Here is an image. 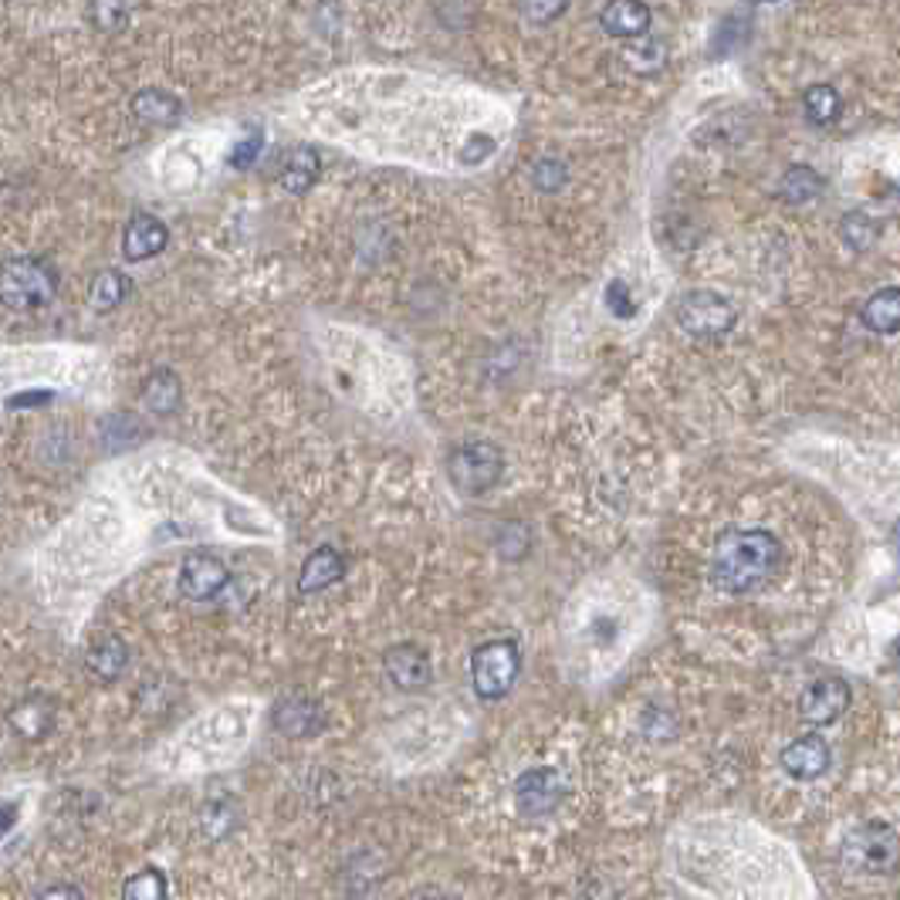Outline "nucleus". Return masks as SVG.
I'll return each mask as SVG.
<instances>
[{
    "label": "nucleus",
    "instance_id": "5701e85b",
    "mask_svg": "<svg viewBox=\"0 0 900 900\" xmlns=\"http://www.w3.org/2000/svg\"><path fill=\"white\" fill-rule=\"evenodd\" d=\"M819 190H822V180L809 166H792L779 183V193L789 203H809L813 197H819Z\"/></svg>",
    "mask_w": 900,
    "mask_h": 900
},
{
    "label": "nucleus",
    "instance_id": "aec40b11",
    "mask_svg": "<svg viewBox=\"0 0 900 900\" xmlns=\"http://www.w3.org/2000/svg\"><path fill=\"white\" fill-rule=\"evenodd\" d=\"M126 661H129V653H126L122 640H116V637H106L88 650V671L102 680H116L126 671Z\"/></svg>",
    "mask_w": 900,
    "mask_h": 900
},
{
    "label": "nucleus",
    "instance_id": "a211bd4d",
    "mask_svg": "<svg viewBox=\"0 0 900 900\" xmlns=\"http://www.w3.org/2000/svg\"><path fill=\"white\" fill-rule=\"evenodd\" d=\"M863 322L877 335L900 332V288H880L871 295V301L863 305Z\"/></svg>",
    "mask_w": 900,
    "mask_h": 900
},
{
    "label": "nucleus",
    "instance_id": "473e14b6",
    "mask_svg": "<svg viewBox=\"0 0 900 900\" xmlns=\"http://www.w3.org/2000/svg\"><path fill=\"white\" fill-rule=\"evenodd\" d=\"M566 166L559 163V159H542L538 166H535V183H538V190H545V193H556L562 183H566Z\"/></svg>",
    "mask_w": 900,
    "mask_h": 900
},
{
    "label": "nucleus",
    "instance_id": "4be33fe9",
    "mask_svg": "<svg viewBox=\"0 0 900 900\" xmlns=\"http://www.w3.org/2000/svg\"><path fill=\"white\" fill-rule=\"evenodd\" d=\"M803 109H806L809 122L829 126V122H833V119L840 116L843 102H840V95H837L833 85H813V88H806V95H803Z\"/></svg>",
    "mask_w": 900,
    "mask_h": 900
},
{
    "label": "nucleus",
    "instance_id": "7ed1b4c3",
    "mask_svg": "<svg viewBox=\"0 0 900 900\" xmlns=\"http://www.w3.org/2000/svg\"><path fill=\"white\" fill-rule=\"evenodd\" d=\"M501 467H505V458L501 450L492 443V440H467L461 443L454 454H450V481H454V488L464 492V495H481L498 484L501 477Z\"/></svg>",
    "mask_w": 900,
    "mask_h": 900
},
{
    "label": "nucleus",
    "instance_id": "72a5a7b5",
    "mask_svg": "<svg viewBox=\"0 0 900 900\" xmlns=\"http://www.w3.org/2000/svg\"><path fill=\"white\" fill-rule=\"evenodd\" d=\"M569 8V0H525V14L532 24H548L556 21Z\"/></svg>",
    "mask_w": 900,
    "mask_h": 900
},
{
    "label": "nucleus",
    "instance_id": "4c0bfd02",
    "mask_svg": "<svg viewBox=\"0 0 900 900\" xmlns=\"http://www.w3.org/2000/svg\"><path fill=\"white\" fill-rule=\"evenodd\" d=\"M761 4H775V0H761Z\"/></svg>",
    "mask_w": 900,
    "mask_h": 900
},
{
    "label": "nucleus",
    "instance_id": "423d86ee",
    "mask_svg": "<svg viewBox=\"0 0 900 900\" xmlns=\"http://www.w3.org/2000/svg\"><path fill=\"white\" fill-rule=\"evenodd\" d=\"M0 288L11 308H42L55 298V271L42 258H14L4 264Z\"/></svg>",
    "mask_w": 900,
    "mask_h": 900
},
{
    "label": "nucleus",
    "instance_id": "7c9ffc66",
    "mask_svg": "<svg viewBox=\"0 0 900 900\" xmlns=\"http://www.w3.org/2000/svg\"><path fill=\"white\" fill-rule=\"evenodd\" d=\"M606 308L613 311L616 319H630V316H633V311H637V301H633L627 282H609V288H606Z\"/></svg>",
    "mask_w": 900,
    "mask_h": 900
},
{
    "label": "nucleus",
    "instance_id": "f8f14e48",
    "mask_svg": "<svg viewBox=\"0 0 900 900\" xmlns=\"http://www.w3.org/2000/svg\"><path fill=\"white\" fill-rule=\"evenodd\" d=\"M833 755H829V745L819 738V735H806V738H795L785 751H782V769L800 779V782H809V779H819Z\"/></svg>",
    "mask_w": 900,
    "mask_h": 900
},
{
    "label": "nucleus",
    "instance_id": "0eeeda50",
    "mask_svg": "<svg viewBox=\"0 0 900 900\" xmlns=\"http://www.w3.org/2000/svg\"><path fill=\"white\" fill-rule=\"evenodd\" d=\"M562 795H566V782L556 769H529L514 782V803L532 819L548 816L562 803Z\"/></svg>",
    "mask_w": 900,
    "mask_h": 900
},
{
    "label": "nucleus",
    "instance_id": "f03ea898",
    "mask_svg": "<svg viewBox=\"0 0 900 900\" xmlns=\"http://www.w3.org/2000/svg\"><path fill=\"white\" fill-rule=\"evenodd\" d=\"M518 667H522V650H518L514 640H488L481 643L474 653H471V680H474V690L481 698L488 701H498L505 698L514 677H518Z\"/></svg>",
    "mask_w": 900,
    "mask_h": 900
},
{
    "label": "nucleus",
    "instance_id": "9b49d317",
    "mask_svg": "<svg viewBox=\"0 0 900 900\" xmlns=\"http://www.w3.org/2000/svg\"><path fill=\"white\" fill-rule=\"evenodd\" d=\"M169 245V230L153 214H135L122 234V254L129 261H150Z\"/></svg>",
    "mask_w": 900,
    "mask_h": 900
},
{
    "label": "nucleus",
    "instance_id": "f704fd0d",
    "mask_svg": "<svg viewBox=\"0 0 900 900\" xmlns=\"http://www.w3.org/2000/svg\"><path fill=\"white\" fill-rule=\"evenodd\" d=\"M492 153H495V140H492V135H481L477 132V135H471V143L461 150V159L464 163H481L484 156H492Z\"/></svg>",
    "mask_w": 900,
    "mask_h": 900
},
{
    "label": "nucleus",
    "instance_id": "4468645a",
    "mask_svg": "<svg viewBox=\"0 0 900 900\" xmlns=\"http://www.w3.org/2000/svg\"><path fill=\"white\" fill-rule=\"evenodd\" d=\"M600 24L613 38H640L650 27V11L640 0H609L600 14Z\"/></svg>",
    "mask_w": 900,
    "mask_h": 900
},
{
    "label": "nucleus",
    "instance_id": "a878e982",
    "mask_svg": "<svg viewBox=\"0 0 900 900\" xmlns=\"http://www.w3.org/2000/svg\"><path fill=\"white\" fill-rule=\"evenodd\" d=\"M237 822V813L230 803H214V806H206L203 813V833L206 837H227L230 829Z\"/></svg>",
    "mask_w": 900,
    "mask_h": 900
},
{
    "label": "nucleus",
    "instance_id": "6e6552de",
    "mask_svg": "<svg viewBox=\"0 0 900 900\" xmlns=\"http://www.w3.org/2000/svg\"><path fill=\"white\" fill-rule=\"evenodd\" d=\"M846 708H850V684L840 677L813 680L800 698V714L809 724H833Z\"/></svg>",
    "mask_w": 900,
    "mask_h": 900
},
{
    "label": "nucleus",
    "instance_id": "6ab92c4d",
    "mask_svg": "<svg viewBox=\"0 0 900 900\" xmlns=\"http://www.w3.org/2000/svg\"><path fill=\"white\" fill-rule=\"evenodd\" d=\"M319 173H322L319 153L308 150V146H301V150H295V153L285 159V166H282V187H285L288 193H308L311 187H316Z\"/></svg>",
    "mask_w": 900,
    "mask_h": 900
},
{
    "label": "nucleus",
    "instance_id": "39448f33",
    "mask_svg": "<svg viewBox=\"0 0 900 900\" xmlns=\"http://www.w3.org/2000/svg\"><path fill=\"white\" fill-rule=\"evenodd\" d=\"M843 860L863 874H887L897 863V833L887 822H863L846 833Z\"/></svg>",
    "mask_w": 900,
    "mask_h": 900
},
{
    "label": "nucleus",
    "instance_id": "c756f323",
    "mask_svg": "<svg viewBox=\"0 0 900 900\" xmlns=\"http://www.w3.org/2000/svg\"><path fill=\"white\" fill-rule=\"evenodd\" d=\"M843 237L850 240V245H853L856 251H863V248H871V245H874L877 230H874V224H871L867 217L850 214V217L843 221Z\"/></svg>",
    "mask_w": 900,
    "mask_h": 900
},
{
    "label": "nucleus",
    "instance_id": "f257e3e1",
    "mask_svg": "<svg viewBox=\"0 0 900 900\" xmlns=\"http://www.w3.org/2000/svg\"><path fill=\"white\" fill-rule=\"evenodd\" d=\"M782 562V542L769 529H729L714 542L711 576L724 593H751Z\"/></svg>",
    "mask_w": 900,
    "mask_h": 900
},
{
    "label": "nucleus",
    "instance_id": "c9c22d12",
    "mask_svg": "<svg viewBox=\"0 0 900 900\" xmlns=\"http://www.w3.org/2000/svg\"><path fill=\"white\" fill-rule=\"evenodd\" d=\"M38 897H82V890L79 887H48V890H42Z\"/></svg>",
    "mask_w": 900,
    "mask_h": 900
},
{
    "label": "nucleus",
    "instance_id": "9d476101",
    "mask_svg": "<svg viewBox=\"0 0 900 900\" xmlns=\"http://www.w3.org/2000/svg\"><path fill=\"white\" fill-rule=\"evenodd\" d=\"M383 667L390 674V680L403 690H421L430 684L434 677V667H430V656L413 647V643H400V647H390L387 656H383Z\"/></svg>",
    "mask_w": 900,
    "mask_h": 900
},
{
    "label": "nucleus",
    "instance_id": "2f4dec72",
    "mask_svg": "<svg viewBox=\"0 0 900 900\" xmlns=\"http://www.w3.org/2000/svg\"><path fill=\"white\" fill-rule=\"evenodd\" d=\"M261 146H264V135L254 129V132H248L245 140H240L237 146H234V153H230V166L234 169H248L258 156H261Z\"/></svg>",
    "mask_w": 900,
    "mask_h": 900
},
{
    "label": "nucleus",
    "instance_id": "e433bc0d",
    "mask_svg": "<svg viewBox=\"0 0 900 900\" xmlns=\"http://www.w3.org/2000/svg\"><path fill=\"white\" fill-rule=\"evenodd\" d=\"M42 400H51V396L48 393L45 396H14L11 406H34V403H42Z\"/></svg>",
    "mask_w": 900,
    "mask_h": 900
},
{
    "label": "nucleus",
    "instance_id": "393cba45",
    "mask_svg": "<svg viewBox=\"0 0 900 900\" xmlns=\"http://www.w3.org/2000/svg\"><path fill=\"white\" fill-rule=\"evenodd\" d=\"M34 708H38V701H27V704H21V708L11 714V724H14V729H17L24 738H42V735H45L42 724H34V721H45L48 729H51V708H45L42 714L34 711Z\"/></svg>",
    "mask_w": 900,
    "mask_h": 900
},
{
    "label": "nucleus",
    "instance_id": "412c9836",
    "mask_svg": "<svg viewBox=\"0 0 900 900\" xmlns=\"http://www.w3.org/2000/svg\"><path fill=\"white\" fill-rule=\"evenodd\" d=\"M129 285H126V274L116 271V268H106V271H98L95 274V282L88 288V301L95 311H112L122 298H126Z\"/></svg>",
    "mask_w": 900,
    "mask_h": 900
},
{
    "label": "nucleus",
    "instance_id": "b1692460",
    "mask_svg": "<svg viewBox=\"0 0 900 900\" xmlns=\"http://www.w3.org/2000/svg\"><path fill=\"white\" fill-rule=\"evenodd\" d=\"M122 897H129V900H159V897H166V880L156 871H143L122 887Z\"/></svg>",
    "mask_w": 900,
    "mask_h": 900
},
{
    "label": "nucleus",
    "instance_id": "ddd939ff",
    "mask_svg": "<svg viewBox=\"0 0 900 900\" xmlns=\"http://www.w3.org/2000/svg\"><path fill=\"white\" fill-rule=\"evenodd\" d=\"M271 721L285 738H311L322 732V708L305 698H285L274 704Z\"/></svg>",
    "mask_w": 900,
    "mask_h": 900
},
{
    "label": "nucleus",
    "instance_id": "dca6fc26",
    "mask_svg": "<svg viewBox=\"0 0 900 900\" xmlns=\"http://www.w3.org/2000/svg\"><path fill=\"white\" fill-rule=\"evenodd\" d=\"M180 112H183V102L163 88H143L132 98V116L150 126H169L180 119Z\"/></svg>",
    "mask_w": 900,
    "mask_h": 900
},
{
    "label": "nucleus",
    "instance_id": "bb28decb",
    "mask_svg": "<svg viewBox=\"0 0 900 900\" xmlns=\"http://www.w3.org/2000/svg\"><path fill=\"white\" fill-rule=\"evenodd\" d=\"M623 61H627L633 72L647 75V72H656V68L664 64V45H640V48H630L623 51Z\"/></svg>",
    "mask_w": 900,
    "mask_h": 900
},
{
    "label": "nucleus",
    "instance_id": "f3484780",
    "mask_svg": "<svg viewBox=\"0 0 900 900\" xmlns=\"http://www.w3.org/2000/svg\"><path fill=\"white\" fill-rule=\"evenodd\" d=\"M180 379L177 372H169V369H156L146 383H143V406L153 413V417H169L173 410L180 406Z\"/></svg>",
    "mask_w": 900,
    "mask_h": 900
},
{
    "label": "nucleus",
    "instance_id": "2eb2a0df",
    "mask_svg": "<svg viewBox=\"0 0 900 900\" xmlns=\"http://www.w3.org/2000/svg\"><path fill=\"white\" fill-rule=\"evenodd\" d=\"M342 572H345V566H342V556L335 548H316L311 552V556L305 559V566H301V579H298V590L301 593H319V590H329L332 582H339L342 579Z\"/></svg>",
    "mask_w": 900,
    "mask_h": 900
},
{
    "label": "nucleus",
    "instance_id": "20e7f679",
    "mask_svg": "<svg viewBox=\"0 0 900 900\" xmlns=\"http://www.w3.org/2000/svg\"><path fill=\"white\" fill-rule=\"evenodd\" d=\"M735 305L718 292H690L677 305V322L695 339H721L735 329Z\"/></svg>",
    "mask_w": 900,
    "mask_h": 900
},
{
    "label": "nucleus",
    "instance_id": "c85d7f7f",
    "mask_svg": "<svg viewBox=\"0 0 900 900\" xmlns=\"http://www.w3.org/2000/svg\"><path fill=\"white\" fill-rule=\"evenodd\" d=\"M140 434H143V430L135 427L129 417H122V413H116V417H109L106 424H102V437H106L112 447H126V443H132Z\"/></svg>",
    "mask_w": 900,
    "mask_h": 900
},
{
    "label": "nucleus",
    "instance_id": "cd10ccee",
    "mask_svg": "<svg viewBox=\"0 0 900 900\" xmlns=\"http://www.w3.org/2000/svg\"><path fill=\"white\" fill-rule=\"evenodd\" d=\"M92 21L102 31H119L126 24V4L122 0H92Z\"/></svg>",
    "mask_w": 900,
    "mask_h": 900
},
{
    "label": "nucleus",
    "instance_id": "1a4fd4ad",
    "mask_svg": "<svg viewBox=\"0 0 900 900\" xmlns=\"http://www.w3.org/2000/svg\"><path fill=\"white\" fill-rule=\"evenodd\" d=\"M227 566L217 556H206V552H193L187 562L180 566V593L193 603L214 600L227 585Z\"/></svg>",
    "mask_w": 900,
    "mask_h": 900
}]
</instances>
